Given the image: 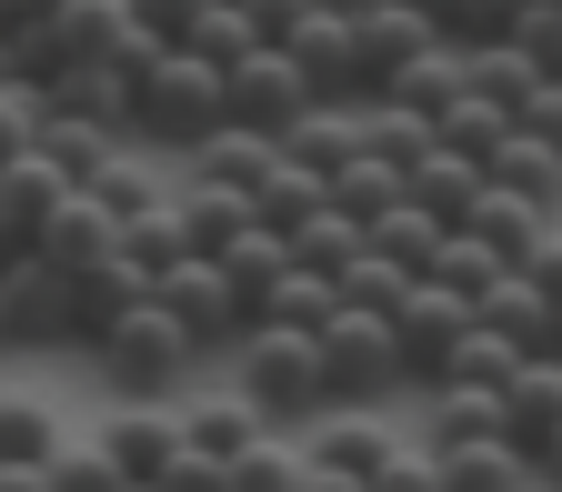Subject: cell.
<instances>
[{"label":"cell","instance_id":"9a60e30c","mask_svg":"<svg viewBox=\"0 0 562 492\" xmlns=\"http://www.w3.org/2000/svg\"><path fill=\"white\" fill-rule=\"evenodd\" d=\"M462 232H482V242H492V251H503V261H522V251H532L542 232H562V211H552V201H532V191H513V181H492V171H482V201L462 211Z\"/></svg>","mask_w":562,"mask_h":492},{"label":"cell","instance_id":"30bf717a","mask_svg":"<svg viewBox=\"0 0 562 492\" xmlns=\"http://www.w3.org/2000/svg\"><path fill=\"white\" fill-rule=\"evenodd\" d=\"M302 101H322V81L281 51V41H261V51H241L232 60V121H261V131H281Z\"/></svg>","mask_w":562,"mask_h":492},{"label":"cell","instance_id":"7402d4cb","mask_svg":"<svg viewBox=\"0 0 562 492\" xmlns=\"http://www.w3.org/2000/svg\"><path fill=\"white\" fill-rule=\"evenodd\" d=\"M402 191H412V201H432L442 222H462V211L482 201V161H472V152H452V141H432V152L402 171Z\"/></svg>","mask_w":562,"mask_h":492},{"label":"cell","instance_id":"8d00e7d4","mask_svg":"<svg viewBox=\"0 0 562 492\" xmlns=\"http://www.w3.org/2000/svg\"><path fill=\"white\" fill-rule=\"evenodd\" d=\"M532 452H542V482H562V422H552V433H542Z\"/></svg>","mask_w":562,"mask_h":492},{"label":"cell","instance_id":"52a82bcc","mask_svg":"<svg viewBox=\"0 0 562 492\" xmlns=\"http://www.w3.org/2000/svg\"><path fill=\"white\" fill-rule=\"evenodd\" d=\"M101 452H111V472H121V482H181V452H191L181 392H161V402H131V412H111V422H101Z\"/></svg>","mask_w":562,"mask_h":492},{"label":"cell","instance_id":"d6a6232c","mask_svg":"<svg viewBox=\"0 0 562 492\" xmlns=\"http://www.w3.org/2000/svg\"><path fill=\"white\" fill-rule=\"evenodd\" d=\"M513 121H532L542 141H562V70H542V81L522 91V111H513Z\"/></svg>","mask_w":562,"mask_h":492},{"label":"cell","instance_id":"603a6c76","mask_svg":"<svg viewBox=\"0 0 562 492\" xmlns=\"http://www.w3.org/2000/svg\"><path fill=\"white\" fill-rule=\"evenodd\" d=\"M382 91H392V101H422V111H442V101L462 91V41H452V31H442V41H422Z\"/></svg>","mask_w":562,"mask_h":492},{"label":"cell","instance_id":"6da1fadb","mask_svg":"<svg viewBox=\"0 0 562 492\" xmlns=\"http://www.w3.org/2000/svg\"><path fill=\"white\" fill-rule=\"evenodd\" d=\"M81 351H91V372H101L121 402H161V392H191V372L211 362V351H201V342L171 322V302H161V292H140L131 312H111V322H101Z\"/></svg>","mask_w":562,"mask_h":492},{"label":"cell","instance_id":"4fadbf2b","mask_svg":"<svg viewBox=\"0 0 562 492\" xmlns=\"http://www.w3.org/2000/svg\"><path fill=\"white\" fill-rule=\"evenodd\" d=\"M281 51H292L322 91H362V41H351V11H331V0H312V11L281 31Z\"/></svg>","mask_w":562,"mask_h":492},{"label":"cell","instance_id":"44dd1931","mask_svg":"<svg viewBox=\"0 0 562 492\" xmlns=\"http://www.w3.org/2000/svg\"><path fill=\"white\" fill-rule=\"evenodd\" d=\"M121 141H131V131H101V121H81V111H60V101L41 111V161H50L60 181H91Z\"/></svg>","mask_w":562,"mask_h":492},{"label":"cell","instance_id":"4dcf8cb0","mask_svg":"<svg viewBox=\"0 0 562 492\" xmlns=\"http://www.w3.org/2000/svg\"><path fill=\"white\" fill-rule=\"evenodd\" d=\"M513 41L532 51V70H562V0H522V21H513Z\"/></svg>","mask_w":562,"mask_h":492},{"label":"cell","instance_id":"7c38bea8","mask_svg":"<svg viewBox=\"0 0 562 492\" xmlns=\"http://www.w3.org/2000/svg\"><path fill=\"white\" fill-rule=\"evenodd\" d=\"M281 152L312 161V171L331 181L351 152H362V91H322V101H302L292 121H281Z\"/></svg>","mask_w":562,"mask_h":492},{"label":"cell","instance_id":"f35d334b","mask_svg":"<svg viewBox=\"0 0 562 492\" xmlns=\"http://www.w3.org/2000/svg\"><path fill=\"white\" fill-rule=\"evenodd\" d=\"M0 351H11V342H0Z\"/></svg>","mask_w":562,"mask_h":492},{"label":"cell","instance_id":"d4e9b609","mask_svg":"<svg viewBox=\"0 0 562 492\" xmlns=\"http://www.w3.org/2000/svg\"><path fill=\"white\" fill-rule=\"evenodd\" d=\"M432 121H442V141H452V152L492 161V141L513 131V101H492V91H472V81H462V91H452V101H442Z\"/></svg>","mask_w":562,"mask_h":492},{"label":"cell","instance_id":"4316f807","mask_svg":"<svg viewBox=\"0 0 562 492\" xmlns=\"http://www.w3.org/2000/svg\"><path fill=\"white\" fill-rule=\"evenodd\" d=\"M412 281H422L412 261H392L382 242H362V251L341 261V302H372V312H402V292H412Z\"/></svg>","mask_w":562,"mask_h":492},{"label":"cell","instance_id":"e575fe53","mask_svg":"<svg viewBox=\"0 0 562 492\" xmlns=\"http://www.w3.org/2000/svg\"><path fill=\"white\" fill-rule=\"evenodd\" d=\"M241 11H251V21H261V31H271V41H281V31H292V21H302V11H312V0H241Z\"/></svg>","mask_w":562,"mask_h":492},{"label":"cell","instance_id":"ffe728a7","mask_svg":"<svg viewBox=\"0 0 562 492\" xmlns=\"http://www.w3.org/2000/svg\"><path fill=\"white\" fill-rule=\"evenodd\" d=\"M492 181H513V191H532V201H552L562 211V141H542L532 121H513L503 141H492V161H482Z\"/></svg>","mask_w":562,"mask_h":492},{"label":"cell","instance_id":"9c48e42d","mask_svg":"<svg viewBox=\"0 0 562 492\" xmlns=\"http://www.w3.org/2000/svg\"><path fill=\"white\" fill-rule=\"evenodd\" d=\"M402 362H412V392H432L442 382V351L462 342V322H472V292H452V281H432V271H422L412 281V292H402Z\"/></svg>","mask_w":562,"mask_h":492},{"label":"cell","instance_id":"74e56055","mask_svg":"<svg viewBox=\"0 0 562 492\" xmlns=\"http://www.w3.org/2000/svg\"><path fill=\"white\" fill-rule=\"evenodd\" d=\"M11 11H60V0H11Z\"/></svg>","mask_w":562,"mask_h":492},{"label":"cell","instance_id":"d590c367","mask_svg":"<svg viewBox=\"0 0 562 492\" xmlns=\"http://www.w3.org/2000/svg\"><path fill=\"white\" fill-rule=\"evenodd\" d=\"M31 251V222H21V211H0V261H21Z\"/></svg>","mask_w":562,"mask_h":492},{"label":"cell","instance_id":"f1b7e54d","mask_svg":"<svg viewBox=\"0 0 562 492\" xmlns=\"http://www.w3.org/2000/svg\"><path fill=\"white\" fill-rule=\"evenodd\" d=\"M422 271H432V281H452V292H472V302H482V292H492V271H503V251H492L482 232H462V222H452V232H442V251L422 261Z\"/></svg>","mask_w":562,"mask_h":492},{"label":"cell","instance_id":"8992f818","mask_svg":"<svg viewBox=\"0 0 562 492\" xmlns=\"http://www.w3.org/2000/svg\"><path fill=\"white\" fill-rule=\"evenodd\" d=\"M151 292L171 302V322L211 351V362H222V351L241 342V322H251V292L232 281V261H222V251H171V261L151 271Z\"/></svg>","mask_w":562,"mask_h":492},{"label":"cell","instance_id":"3957f363","mask_svg":"<svg viewBox=\"0 0 562 492\" xmlns=\"http://www.w3.org/2000/svg\"><path fill=\"white\" fill-rule=\"evenodd\" d=\"M222 362H232V392H251L271 422H312L331 402L322 332H302V322H241V342L222 351Z\"/></svg>","mask_w":562,"mask_h":492},{"label":"cell","instance_id":"cb8c5ba5","mask_svg":"<svg viewBox=\"0 0 562 492\" xmlns=\"http://www.w3.org/2000/svg\"><path fill=\"white\" fill-rule=\"evenodd\" d=\"M362 242H372V232H362V211H341L331 191H322V201L302 211V222H292V251H302V261H322V271H341Z\"/></svg>","mask_w":562,"mask_h":492},{"label":"cell","instance_id":"2e32d148","mask_svg":"<svg viewBox=\"0 0 562 492\" xmlns=\"http://www.w3.org/2000/svg\"><path fill=\"white\" fill-rule=\"evenodd\" d=\"M271 161H281V131H261V121H222V131H201L191 152H181V171H201V181H241V191H261Z\"/></svg>","mask_w":562,"mask_h":492},{"label":"cell","instance_id":"f546056e","mask_svg":"<svg viewBox=\"0 0 562 492\" xmlns=\"http://www.w3.org/2000/svg\"><path fill=\"white\" fill-rule=\"evenodd\" d=\"M41 111H50V81H21V70H0V161H21L41 141Z\"/></svg>","mask_w":562,"mask_h":492},{"label":"cell","instance_id":"ac0fdd59","mask_svg":"<svg viewBox=\"0 0 562 492\" xmlns=\"http://www.w3.org/2000/svg\"><path fill=\"white\" fill-rule=\"evenodd\" d=\"M341 312V271H322V261H281L271 281H261V302H251V322H302V332H322Z\"/></svg>","mask_w":562,"mask_h":492},{"label":"cell","instance_id":"ba28073f","mask_svg":"<svg viewBox=\"0 0 562 492\" xmlns=\"http://www.w3.org/2000/svg\"><path fill=\"white\" fill-rule=\"evenodd\" d=\"M422 443H432V433H422ZM432 472L462 482V492H542V452L522 433H442Z\"/></svg>","mask_w":562,"mask_h":492},{"label":"cell","instance_id":"277c9868","mask_svg":"<svg viewBox=\"0 0 562 492\" xmlns=\"http://www.w3.org/2000/svg\"><path fill=\"white\" fill-rule=\"evenodd\" d=\"M322 372H331V402H392V392H412L402 322L372 312V302H341L322 322Z\"/></svg>","mask_w":562,"mask_h":492},{"label":"cell","instance_id":"8fae6325","mask_svg":"<svg viewBox=\"0 0 562 492\" xmlns=\"http://www.w3.org/2000/svg\"><path fill=\"white\" fill-rule=\"evenodd\" d=\"M50 452H60V422L50 402L0 382V492H50Z\"/></svg>","mask_w":562,"mask_h":492},{"label":"cell","instance_id":"5bb4252c","mask_svg":"<svg viewBox=\"0 0 562 492\" xmlns=\"http://www.w3.org/2000/svg\"><path fill=\"white\" fill-rule=\"evenodd\" d=\"M351 41H362V91H382L422 41H442V21L412 11V0H372V11H351Z\"/></svg>","mask_w":562,"mask_h":492},{"label":"cell","instance_id":"e0dca14e","mask_svg":"<svg viewBox=\"0 0 562 492\" xmlns=\"http://www.w3.org/2000/svg\"><path fill=\"white\" fill-rule=\"evenodd\" d=\"M492 332H513L522 351H542V342H562V312H552V292H542V281L522 271V261H503V271H492V292L472 302Z\"/></svg>","mask_w":562,"mask_h":492},{"label":"cell","instance_id":"5b68a950","mask_svg":"<svg viewBox=\"0 0 562 492\" xmlns=\"http://www.w3.org/2000/svg\"><path fill=\"white\" fill-rule=\"evenodd\" d=\"M0 342L11 351H81V292H70V271L41 242L21 261H0Z\"/></svg>","mask_w":562,"mask_h":492},{"label":"cell","instance_id":"83f0119b","mask_svg":"<svg viewBox=\"0 0 562 492\" xmlns=\"http://www.w3.org/2000/svg\"><path fill=\"white\" fill-rule=\"evenodd\" d=\"M181 41H191V51H201V60H222V70H232V60H241V51H261V41H271V31H261V21H251V11H241V0H211V11H201V21H191V31H181Z\"/></svg>","mask_w":562,"mask_h":492},{"label":"cell","instance_id":"7a4b0ae2","mask_svg":"<svg viewBox=\"0 0 562 492\" xmlns=\"http://www.w3.org/2000/svg\"><path fill=\"white\" fill-rule=\"evenodd\" d=\"M232 121V70L201 60L191 41H161L151 60H140V111H131V141H151V152H191L201 131Z\"/></svg>","mask_w":562,"mask_h":492},{"label":"cell","instance_id":"836d02e7","mask_svg":"<svg viewBox=\"0 0 562 492\" xmlns=\"http://www.w3.org/2000/svg\"><path fill=\"white\" fill-rule=\"evenodd\" d=\"M131 11H140V21H151L161 41H181V31H191V21L211 11V0H131Z\"/></svg>","mask_w":562,"mask_h":492},{"label":"cell","instance_id":"1f68e13d","mask_svg":"<svg viewBox=\"0 0 562 492\" xmlns=\"http://www.w3.org/2000/svg\"><path fill=\"white\" fill-rule=\"evenodd\" d=\"M513 21H522V0H452V11H442L452 41H492V31H513Z\"/></svg>","mask_w":562,"mask_h":492},{"label":"cell","instance_id":"d6986e66","mask_svg":"<svg viewBox=\"0 0 562 492\" xmlns=\"http://www.w3.org/2000/svg\"><path fill=\"white\" fill-rule=\"evenodd\" d=\"M70 292H81V342H91L111 312H131L140 292H151V261H140V251L121 242V251H101L91 271H70Z\"/></svg>","mask_w":562,"mask_h":492},{"label":"cell","instance_id":"484cf974","mask_svg":"<svg viewBox=\"0 0 562 492\" xmlns=\"http://www.w3.org/2000/svg\"><path fill=\"white\" fill-rule=\"evenodd\" d=\"M331 201H341V211H362V232H372V211H392V201H402V161H382L372 141H362V152L331 171Z\"/></svg>","mask_w":562,"mask_h":492}]
</instances>
